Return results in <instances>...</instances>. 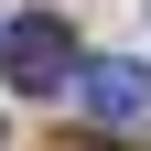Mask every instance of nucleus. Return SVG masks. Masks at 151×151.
Returning a JSON list of instances; mask_svg holds the SVG:
<instances>
[{
  "label": "nucleus",
  "instance_id": "f257e3e1",
  "mask_svg": "<svg viewBox=\"0 0 151 151\" xmlns=\"http://www.w3.org/2000/svg\"><path fill=\"white\" fill-rule=\"evenodd\" d=\"M0 65H11V86H22V97H54V86L76 76V32L54 22V11H32V22L0 32Z\"/></svg>",
  "mask_w": 151,
  "mask_h": 151
},
{
  "label": "nucleus",
  "instance_id": "f03ea898",
  "mask_svg": "<svg viewBox=\"0 0 151 151\" xmlns=\"http://www.w3.org/2000/svg\"><path fill=\"white\" fill-rule=\"evenodd\" d=\"M76 97H86L97 129H140V119H151V76H140V65H86Z\"/></svg>",
  "mask_w": 151,
  "mask_h": 151
}]
</instances>
